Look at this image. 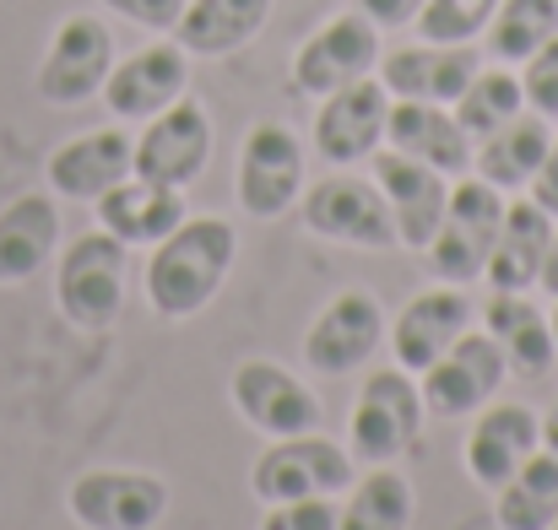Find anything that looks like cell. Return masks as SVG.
<instances>
[{"instance_id":"obj_28","label":"cell","mask_w":558,"mask_h":530,"mask_svg":"<svg viewBox=\"0 0 558 530\" xmlns=\"http://www.w3.org/2000/svg\"><path fill=\"white\" fill-rule=\"evenodd\" d=\"M483 331L499 342L515 379H543L554 368V325H548L543 304H532L526 293H494L483 309Z\"/></svg>"},{"instance_id":"obj_18","label":"cell","mask_w":558,"mask_h":530,"mask_svg":"<svg viewBox=\"0 0 558 530\" xmlns=\"http://www.w3.org/2000/svg\"><path fill=\"white\" fill-rule=\"evenodd\" d=\"M483 71V49L477 44H401L390 54H379V87L390 98L407 103H456L466 93V82Z\"/></svg>"},{"instance_id":"obj_34","label":"cell","mask_w":558,"mask_h":530,"mask_svg":"<svg viewBox=\"0 0 558 530\" xmlns=\"http://www.w3.org/2000/svg\"><path fill=\"white\" fill-rule=\"evenodd\" d=\"M521 93H526V109L537 120L558 125V33L521 65Z\"/></svg>"},{"instance_id":"obj_32","label":"cell","mask_w":558,"mask_h":530,"mask_svg":"<svg viewBox=\"0 0 558 530\" xmlns=\"http://www.w3.org/2000/svg\"><path fill=\"white\" fill-rule=\"evenodd\" d=\"M558 33V0H499L483 49L494 65H526Z\"/></svg>"},{"instance_id":"obj_1","label":"cell","mask_w":558,"mask_h":530,"mask_svg":"<svg viewBox=\"0 0 558 530\" xmlns=\"http://www.w3.org/2000/svg\"><path fill=\"white\" fill-rule=\"evenodd\" d=\"M239 255V227L228 217H185L147 255V304L163 320H195L228 282Z\"/></svg>"},{"instance_id":"obj_2","label":"cell","mask_w":558,"mask_h":530,"mask_svg":"<svg viewBox=\"0 0 558 530\" xmlns=\"http://www.w3.org/2000/svg\"><path fill=\"white\" fill-rule=\"evenodd\" d=\"M423 390L407 368H374L359 384V400L348 411V455L364 466H396L423 444Z\"/></svg>"},{"instance_id":"obj_37","label":"cell","mask_w":558,"mask_h":530,"mask_svg":"<svg viewBox=\"0 0 558 530\" xmlns=\"http://www.w3.org/2000/svg\"><path fill=\"white\" fill-rule=\"evenodd\" d=\"M353 11H364L379 33H396V27H412L423 0H353Z\"/></svg>"},{"instance_id":"obj_29","label":"cell","mask_w":558,"mask_h":530,"mask_svg":"<svg viewBox=\"0 0 558 530\" xmlns=\"http://www.w3.org/2000/svg\"><path fill=\"white\" fill-rule=\"evenodd\" d=\"M417 493L407 471L396 466H364L348 498L337 504V530H412Z\"/></svg>"},{"instance_id":"obj_20","label":"cell","mask_w":558,"mask_h":530,"mask_svg":"<svg viewBox=\"0 0 558 530\" xmlns=\"http://www.w3.org/2000/svg\"><path fill=\"white\" fill-rule=\"evenodd\" d=\"M374 184L390 206V222H396V249H428L439 217H445V200H450V178L434 174L428 163H412L390 147H379L369 158Z\"/></svg>"},{"instance_id":"obj_9","label":"cell","mask_w":558,"mask_h":530,"mask_svg":"<svg viewBox=\"0 0 558 530\" xmlns=\"http://www.w3.org/2000/svg\"><path fill=\"white\" fill-rule=\"evenodd\" d=\"M174 504V488L153 471L98 466L65 488V509L82 530H158Z\"/></svg>"},{"instance_id":"obj_15","label":"cell","mask_w":558,"mask_h":530,"mask_svg":"<svg viewBox=\"0 0 558 530\" xmlns=\"http://www.w3.org/2000/svg\"><path fill=\"white\" fill-rule=\"evenodd\" d=\"M466 422L472 428H466V444H461V466L483 493H499L543 449V417L521 400H488Z\"/></svg>"},{"instance_id":"obj_12","label":"cell","mask_w":558,"mask_h":530,"mask_svg":"<svg viewBox=\"0 0 558 530\" xmlns=\"http://www.w3.org/2000/svg\"><path fill=\"white\" fill-rule=\"evenodd\" d=\"M228 395H233V411L266 439H293V433L320 428V395L310 390V379H299L277 357H244L228 379Z\"/></svg>"},{"instance_id":"obj_13","label":"cell","mask_w":558,"mask_h":530,"mask_svg":"<svg viewBox=\"0 0 558 530\" xmlns=\"http://www.w3.org/2000/svg\"><path fill=\"white\" fill-rule=\"evenodd\" d=\"M233 189H239V206L255 222L288 217L299 206V195H304V141L288 125L260 120L244 136V147H239V178H233Z\"/></svg>"},{"instance_id":"obj_17","label":"cell","mask_w":558,"mask_h":530,"mask_svg":"<svg viewBox=\"0 0 558 530\" xmlns=\"http://www.w3.org/2000/svg\"><path fill=\"white\" fill-rule=\"evenodd\" d=\"M466 331H472V304H466V293L450 287V282H439V287L412 293V298L401 304V315H396L390 331H385V347H390V362H396V368L423 373V368H434L439 357L450 353Z\"/></svg>"},{"instance_id":"obj_42","label":"cell","mask_w":558,"mask_h":530,"mask_svg":"<svg viewBox=\"0 0 558 530\" xmlns=\"http://www.w3.org/2000/svg\"><path fill=\"white\" fill-rule=\"evenodd\" d=\"M548 530H558V520H554V526H548Z\"/></svg>"},{"instance_id":"obj_16","label":"cell","mask_w":558,"mask_h":530,"mask_svg":"<svg viewBox=\"0 0 558 530\" xmlns=\"http://www.w3.org/2000/svg\"><path fill=\"white\" fill-rule=\"evenodd\" d=\"M185 93H190V54L174 38H158V44L114 60V71H109L98 98H104V109L120 125H147L153 114H163Z\"/></svg>"},{"instance_id":"obj_38","label":"cell","mask_w":558,"mask_h":530,"mask_svg":"<svg viewBox=\"0 0 558 530\" xmlns=\"http://www.w3.org/2000/svg\"><path fill=\"white\" fill-rule=\"evenodd\" d=\"M526 200H537V206L558 222V136H554V147H548V158H543V169H537L532 184H526Z\"/></svg>"},{"instance_id":"obj_27","label":"cell","mask_w":558,"mask_h":530,"mask_svg":"<svg viewBox=\"0 0 558 530\" xmlns=\"http://www.w3.org/2000/svg\"><path fill=\"white\" fill-rule=\"evenodd\" d=\"M548 147H554V125L526 109V114H515L510 125H499L494 136H483L472 147V174L483 184H494L499 195H521L532 184V174L543 169Z\"/></svg>"},{"instance_id":"obj_39","label":"cell","mask_w":558,"mask_h":530,"mask_svg":"<svg viewBox=\"0 0 558 530\" xmlns=\"http://www.w3.org/2000/svg\"><path fill=\"white\" fill-rule=\"evenodd\" d=\"M537 287L558 298V227H554V244H548V260H543V276H537Z\"/></svg>"},{"instance_id":"obj_23","label":"cell","mask_w":558,"mask_h":530,"mask_svg":"<svg viewBox=\"0 0 558 530\" xmlns=\"http://www.w3.org/2000/svg\"><path fill=\"white\" fill-rule=\"evenodd\" d=\"M93 211H98V227L114 233L125 249H153V244H163L190 217L185 189L153 184V178H142V174L120 178L109 195H98Z\"/></svg>"},{"instance_id":"obj_26","label":"cell","mask_w":558,"mask_h":530,"mask_svg":"<svg viewBox=\"0 0 558 530\" xmlns=\"http://www.w3.org/2000/svg\"><path fill=\"white\" fill-rule=\"evenodd\" d=\"M271 5L277 0H185L174 22V44L190 60H228L266 33Z\"/></svg>"},{"instance_id":"obj_31","label":"cell","mask_w":558,"mask_h":530,"mask_svg":"<svg viewBox=\"0 0 558 530\" xmlns=\"http://www.w3.org/2000/svg\"><path fill=\"white\" fill-rule=\"evenodd\" d=\"M450 114L461 120V131L472 136V147L483 136H494L499 125H510L515 114H526V93H521V71L515 65H483L466 93L450 103Z\"/></svg>"},{"instance_id":"obj_4","label":"cell","mask_w":558,"mask_h":530,"mask_svg":"<svg viewBox=\"0 0 558 530\" xmlns=\"http://www.w3.org/2000/svg\"><path fill=\"white\" fill-rule=\"evenodd\" d=\"M505 206L510 195H499L494 184H483L477 174L450 178V200H445V217L428 238V271L450 287H472L483 282L488 271V255H494V238H499V222H505Z\"/></svg>"},{"instance_id":"obj_21","label":"cell","mask_w":558,"mask_h":530,"mask_svg":"<svg viewBox=\"0 0 558 530\" xmlns=\"http://www.w3.org/2000/svg\"><path fill=\"white\" fill-rule=\"evenodd\" d=\"M131 152H136V141H131L120 125L60 141V147L49 152V163H44L49 195H54V200H98V195H109L120 178L136 174V169H131Z\"/></svg>"},{"instance_id":"obj_30","label":"cell","mask_w":558,"mask_h":530,"mask_svg":"<svg viewBox=\"0 0 558 530\" xmlns=\"http://www.w3.org/2000/svg\"><path fill=\"white\" fill-rule=\"evenodd\" d=\"M499 530H548L558 520V455L537 449L499 493H494Z\"/></svg>"},{"instance_id":"obj_22","label":"cell","mask_w":558,"mask_h":530,"mask_svg":"<svg viewBox=\"0 0 558 530\" xmlns=\"http://www.w3.org/2000/svg\"><path fill=\"white\" fill-rule=\"evenodd\" d=\"M385 147L428 163L434 174L445 178H466L472 174V136L461 131V120L445 103H407L390 98V120H385Z\"/></svg>"},{"instance_id":"obj_41","label":"cell","mask_w":558,"mask_h":530,"mask_svg":"<svg viewBox=\"0 0 558 530\" xmlns=\"http://www.w3.org/2000/svg\"><path fill=\"white\" fill-rule=\"evenodd\" d=\"M548 325H554V347H558V298H554V315H548Z\"/></svg>"},{"instance_id":"obj_8","label":"cell","mask_w":558,"mask_h":530,"mask_svg":"<svg viewBox=\"0 0 558 530\" xmlns=\"http://www.w3.org/2000/svg\"><path fill=\"white\" fill-rule=\"evenodd\" d=\"M379 71V27H374L364 11H337L331 22H320L299 49H293V93L304 98H331L353 82H364Z\"/></svg>"},{"instance_id":"obj_40","label":"cell","mask_w":558,"mask_h":530,"mask_svg":"<svg viewBox=\"0 0 558 530\" xmlns=\"http://www.w3.org/2000/svg\"><path fill=\"white\" fill-rule=\"evenodd\" d=\"M543 449H554L558 455V400L543 411Z\"/></svg>"},{"instance_id":"obj_24","label":"cell","mask_w":558,"mask_h":530,"mask_svg":"<svg viewBox=\"0 0 558 530\" xmlns=\"http://www.w3.org/2000/svg\"><path fill=\"white\" fill-rule=\"evenodd\" d=\"M60 249V206L44 189L16 195L0 206V287L33 282Z\"/></svg>"},{"instance_id":"obj_3","label":"cell","mask_w":558,"mask_h":530,"mask_svg":"<svg viewBox=\"0 0 558 530\" xmlns=\"http://www.w3.org/2000/svg\"><path fill=\"white\" fill-rule=\"evenodd\" d=\"M125 287H131V249L93 227L60 249L54 266V304L76 331H109L125 315Z\"/></svg>"},{"instance_id":"obj_19","label":"cell","mask_w":558,"mask_h":530,"mask_svg":"<svg viewBox=\"0 0 558 530\" xmlns=\"http://www.w3.org/2000/svg\"><path fill=\"white\" fill-rule=\"evenodd\" d=\"M385 120H390V93L379 87V76H364L331 98H320L315 109V152L331 169H353L369 163L385 147Z\"/></svg>"},{"instance_id":"obj_36","label":"cell","mask_w":558,"mask_h":530,"mask_svg":"<svg viewBox=\"0 0 558 530\" xmlns=\"http://www.w3.org/2000/svg\"><path fill=\"white\" fill-rule=\"evenodd\" d=\"M104 11H114L120 22H136L147 33H174L185 0H104Z\"/></svg>"},{"instance_id":"obj_25","label":"cell","mask_w":558,"mask_h":530,"mask_svg":"<svg viewBox=\"0 0 558 530\" xmlns=\"http://www.w3.org/2000/svg\"><path fill=\"white\" fill-rule=\"evenodd\" d=\"M548 244H554V217L537 200H510L499 238H494V255H488V271H483L488 293H532L543 276Z\"/></svg>"},{"instance_id":"obj_10","label":"cell","mask_w":558,"mask_h":530,"mask_svg":"<svg viewBox=\"0 0 558 530\" xmlns=\"http://www.w3.org/2000/svg\"><path fill=\"white\" fill-rule=\"evenodd\" d=\"M385 331H390V320H385L379 298L364 293V287H348V293H337L310 320V331H304V368L315 379H348V373L369 368L379 357Z\"/></svg>"},{"instance_id":"obj_11","label":"cell","mask_w":558,"mask_h":530,"mask_svg":"<svg viewBox=\"0 0 558 530\" xmlns=\"http://www.w3.org/2000/svg\"><path fill=\"white\" fill-rule=\"evenodd\" d=\"M505 379H510V362L499 353V342H494L488 331H466L434 368L417 373L423 411H428L434 422H461V417L483 411L488 400H499Z\"/></svg>"},{"instance_id":"obj_33","label":"cell","mask_w":558,"mask_h":530,"mask_svg":"<svg viewBox=\"0 0 558 530\" xmlns=\"http://www.w3.org/2000/svg\"><path fill=\"white\" fill-rule=\"evenodd\" d=\"M499 0H423L417 11V38L423 44H477L494 22Z\"/></svg>"},{"instance_id":"obj_6","label":"cell","mask_w":558,"mask_h":530,"mask_svg":"<svg viewBox=\"0 0 558 530\" xmlns=\"http://www.w3.org/2000/svg\"><path fill=\"white\" fill-rule=\"evenodd\" d=\"M299 222L326 238V244H348V249H364V255H379V249H396V222H390V206L379 195V184L364 174H337L304 184L299 195Z\"/></svg>"},{"instance_id":"obj_7","label":"cell","mask_w":558,"mask_h":530,"mask_svg":"<svg viewBox=\"0 0 558 530\" xmlns=\"http://www.w3.org/2000/svg\"><path fill=\"white\" fill-rule=\"evenodd\" d=\"M114 60H120V54H114L109 22L93 16V11H71V16L54 27V38H49V49H44V60H38L33 87H38V98H44L49 109H82V103H93V98L104 93Z\"/></svg>"},{"instance_id":"obj_14","label":"cell","mask_w":558,"mask_h":530,"mask_svg":"<svg viewBox=\"0 0 558 530\" xmlns=\"http://www.w3.org/2000/svg\"><path fill=\"white\" fill-rule=\"evenodd\" d=\"M211 114L201 98H180L169 103L163 114H153L136 136V152H131V169L153 184H169V189H190L195 178L206 174L211 163Z\"/></svg>"},{"instance_id":"obj_5","label":"cell","mask_w":558,"mask_h":530,"mask_svg":"<svg viewBox=\"0 0 558 530\" xmlns=\"http://www.w3.org/2000/svg\"><path fill=\"white\" fill-rule=\"evenodd\" d=\"M359 482V460L348 455V444L315 433H293V439H271L260 449V460L250 466V493L260 504H293V498H337Z\"/></svg>"},{"instance_id":"obj_35","label":"cell","mask_w":558,"mask_h":530,"mask_svg":"<svg viewBox=\"0 0 558 530\" xmlns=\"http://www.w3.org/2000/svg\"><path fill=\"white\" fill-rule=\"evenodd\" d=\"M260 530H337V498H293V504H266Z\"/></svg>"}]
</instances>
